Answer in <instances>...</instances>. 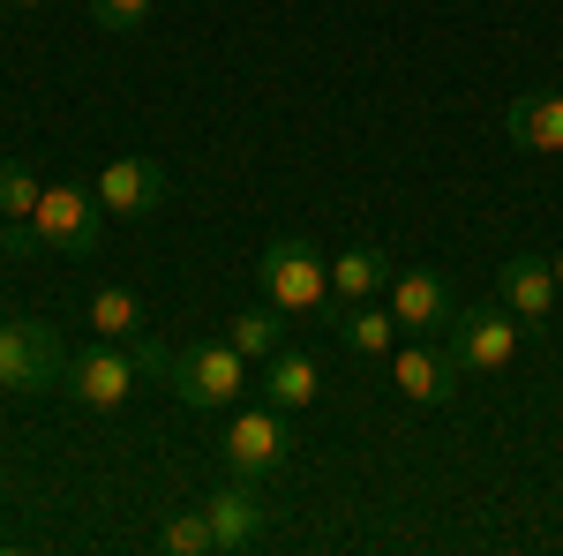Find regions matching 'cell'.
<instances>
[{
    "label": "cell",
    "mask_w": 563,
    "mask_h": 556,
    "mask_svg": "<svg viewBox=\"0 0 563 556\" xmlns=\"http://www.w3.org/2000/svg\"><path fill=\"white\" fill-rule=\"evenodd\" d=\"M90 196L106 204V218H151L158 204H166V166H158V159H143V151H121V159H106V166H98Z\"/></svg>",
    "instance_id": "obj_8"
},
{
    "label": "cell",
    "mask_w": 563,
    "mask_h": 556,
    "mask_svg": "<svg viewBox=\"0 0 563 556\" xmlns=\"http://www.w3.org/2000/svg\"><path fill=\"white\" fill-rule=\"evenodd\" d=\"M256 279H263V301H271V308H286V316H323V308H331V257H323V249H308L301 233L263 241Z\"/></svg>",
    "instance_id": "obj_2"
},
{
    "label": "cell",
    "mask_w": 563,
    "mask_h": 556,
    "mask_svg": "<svg viewBox=\"0 0 563 556\" xmlns=\"http://www.w3.org/2000/svg\"><path fill=\"white\" fill-rule=\"evenodd\" d=\"M556 271L549 257H511L504 263V308L519 316V331H549V316H556Z\"/></svg>",
    "instance_id": "obj_12"
},
{
    "label": "cell",
    "mask_w": 563,
    "mask_h": 556,
    "mask_svg": "<svg viewBox=\"0 0 563 556\" xmlns=\"http://www.w3.org/2000/svg\"><path fill=\"white\" fill-rule=\"evenodd\" d=\"M151 8H158V0H90V23H98L106 39H129V31L151 23Z\"/></svg>",
    "instance_id": "obj_21"
},
{
    "label": "cell",
    "mask_w": 563,
    "mask_h": 556,
    "mask_svg": "<svg viewBox=\"0 0 563 556\" xmlns=\"http://www.w3.org/2000/svg\"><path fill=\"white\" fill-rule=\"evenodd\" d=\"M504 129H511L519 151H541V159L563 151V90H526V98H511Z\"/></svg>",
    "instance_id": "obj_14"
},
{
    "label": "cell",
    "mask_w": 563,
    "mask_h": 556,
    "mask_svg": "<svg viewBox=\"0 0 563 556\" xmlns=\"http://www.w3.org/2000/svg\"><path fill=\"white\" fill-rule=\"evenodd\" d=\"M38 196H45V181L23 159H0V218H31L38 211Z\"/></svg>",
    "instance_id": "obj_20"
},
{
    "label": "cell",
    "mask_w": 563,
    "mask_h": 556,
    "mask_svg": "<svg viewBox=\"0 0 563 556\" xmlns=\"http://www.w3.org/2000/svg\"><path fill=\"white\" fill-rule=\"evenodd\" d=\"M549 271H556V294H563V257H549Z\"/></svg>",
    "instance_id": "obj_23"
},
{
    "label": "cell",
    "mask_w": 563,
    "mask_h": 556,
    "mask_svg": "<svg viewBox=\"0 0 563 556\" xmlns=\"http://www.w3.org/2000/svg\"><path fill=\"white\" fill-rule=\"evenodd\" d=\"M0 504H8V481H0Z\"/></svg>",
    "instance_id": "obj_25"
},
{
    "label": "cell",
    "mask_w": 563,
    "mask_h": 556,
    "mask_svg": "<svg viewBox=\"0 0 563 556\" xmlns=\"http://www.w3.org/2000/svg\"><path fill=\"white\" fill-rule=\"evenodd\" d=\"M225 339L241 346L249 361H271V353L286 346V308H271V301H256V308H241V316L225 324Z\"/></svg>",
    "instance_id": "obj_18"
},
{
    "label": "cell",
    "mask_w": 563,
    "mask_h": 556,
    "mask_svg": "<svg viewBox=\"0 0 563 556\" xmlns=\"http://www.w3.org/2000/svg\"><path fill=\"white\" fill-rule=\"evenodd\" d=\"M166 391H174L180 406H196V414H225V406H241V391H249V353L233 339L180 346L174 369H166Z\"/></svg>",
    "instance_id": "obj_3"
},
{
    "label": "cell",
    "mask_w": 563,
    "mask_h": 556,
    "mask_svg": "<svg viewBox=\"0 0 563 556\" xmlns=\"http://www.w3.org/2000/svg\"><path fill=\"white\" fill-rule=\"evenodd\" d=\"M0 8H8V15H23V8H45V0H0Z\"/></svg>",
    "instance_id": "obj_22"
},
{
    "label": "cell",
    "mask_w": 563,
    "mask_h": 556,
    "mask_svg": "<svg viewBox=\"0 0 563 556\" xmlns=\"http://www.w3.org/2000/svg\"><path fill=\"white\" fill-rule=\"evenodd\" d=\"M60 369H68V353L45 316H0V391L45 399V391H60Z\"/></svg>",
    "instance_id": "obj_4"
},
{
    "label": "cell",
    "mask_w": 563,
    "mask_h": 556,
    "mask_svg": "<svg viewBox=\"0 0 563 556\" xmlns=\"http://www.w3.org/2000/svg\"><path fill=\"white\" fill-rule=\"evenodd\" d=\"M0 316H8V286H0Z\"/></svg>",
    "instance_id": "obj_24"
},
{
    "label": "cell",
    "mask_w": 563,
    "mask_h": 556,
    "mask_svg": "<svg viewBox=\"0 0 563 556\" xmlns=\"http://www.w3.org/2000/svg\"><path fill=\"white\" fill-rule=\"evenodd\" d=\"M286 459H294V414H278V406H241V414L225 422V473L271 481V473H286Z\"/></svg>",
    "instance_id": "obj_7"
},
{
    "label": "cell",
    "mask_w": 563,
    "mask_h": 556,
    "mask_svg": "<svg viewBox=\"0 0 563 556\" xmlns=\"http://www.w3.org/2000/svg\"><path fill=\"white\" fill-rule=\"evenodd\" d=\"M323 316H331V331H339L353 353H368V361L398 346V316H390V301H384V308H376V301H331Z\"/></svg>",
    "instance_id": "obj_15"
},
{
    "label": "cell",
    "mask_w": 563,
    "mask_h": 556,
    "mask_svg": "<svg viewBox=\"0 0 563 556\" xmlns=\"http://www.w3.org/2000/svg\"><path fill=\"white\" fill-rule=\"evenodd\" d=\"M384 294V249H368V241H353L331 257V301H376Z\"/></svg>",
    "instance_id": "obj_17"
},
{
    "label": "cell",
    "mask_w": 563,
    "mask_h": 556,
    "mask_svg": "<svg viewBox=\"0 0 563 556\" xmlns=\"http://www.w3.org/2000/svg\"><path fill=\"white\" fill-rule=\"evenodd\" d=\"M316 391H323V377H316V361H308L301 346H278V353L263 361V406H278V414H308Z\"/></svg>",
    "instance_id": "obj_13"
},
{
    "label": "cell",
    "mask_w": 563,
    "mask_h": 556,
    "mask_svg": "<svg viewBox=\"0 0 563 556\" xmlns=\"http://www.w3.org/2000/svg\"><path fill=\"white\" fill-rule=\"evenodd\" d=\"M390 316H398V339H443L459 301L443 286V271H398L390 279Z\"/></svg>",
    "instance_id": "obj_10"
},
{
    "label": "cell",
    "mask_w": 563,
    "mask_h": 556,
    "mask_svg": "<svg viewBox=\"0 0 563 556\" xmlns=\"http://www.w3.org/2000/svg\"><path fill=\"white\" fill-rule=\"evenodd\" d=\"M519 339H526L519 316L496 301V308H459L451 331H443V353L459 361V377H496V369H511Z\"/></svg>",
    "instance_id": "obj_6"
},
{
    "label": "cell",
    "mask_w": 563,
    "mask_h": 556,
    "mask_svg": "<svg viewBox=\"0 0 563 556\" xmlns=\"http://www.w3.org/2000/svg\"><path fill=\"white\" fill-rule=\"evenodd\" d=\"M390 384L413 406H451L459 399V361L443 353V339H406V346H390Z\"/></svg>",
    "instance_id": "obj_11"
},
{
    "label": "cell",
    "mask_w": 563,
    "mask_h": 556,
    "mask_svg": "<svg viewBox=\"0 0 563 556\" xmlns=\"http://www.w3.org/2000/svg\"><path fill=\"white\" fill-rule=\"evenodd\" d=\"M84 324L98 331V339H143V331H151V316H143V294H135V286H98V294L84 301Z\"/></svg>",
    "instance_id": "obj_16"
},
{
    "label": "cell",
    "mask_w": 563,
    "mask_h": 556,
    "mask_svg": "<svg viewBox=\"0 0 563 556\" xmlns=\"http://www.w3.org/2000/svg\"><path fill=\"white\" fill-rule=\"evenodd\" d=\"M166 369H174V353L151 339H98L90 353H76L68 369H60V391L84 406V414H113V406H129L135 384H166Z\"/></svg>",
    "instance_id": "obj_1"
},
{
    "label": "cell",
    "mask_w": 563,
    "mask_h": 556,
    "mask_svg": "<svg viewBox=\"0 0 563 556\" xmlns=\"http://www.w3.org/2000/svg\"><path fill=\"white\" fill-rule=\"evenodd\" d=\"M203 512H211V534L225 556L256 549L263 534H271V497H263V481H249V473H233L218 497H203Z\"/></svg>",
    "instance_id": "obj_9"
},
{
    "label": "cell",
    "mask_w": 563,
    "mask_h": 556,
    "mask_svg": "<svg viewBox=\"0 0 563 556\" xmlns=\"http://www.w3.org/2000/svg\"><path fill=\"white\" fill-rule=\"evenodd\" d=\"M158 549H166V556H203V549H218V534H211V512L196 504V512L166 519V526H158Z\"/></svg>",
    "instance_id": "obj_19"
},
{
    "label": "cell",
    "mask_w": 563,
    "mask_h": 556,
    "mask_svg": "<svg viewBox=\"0 0 563 556\" xmlns=\"http://www.w3.org/2000/svg\"><path fill=\"white\" fill-rule=\"evenodd\" d=\"M31 226H38L45 257H60V263H90V257H98V241H106V204L90 196L84 181H68V188H45V196H38Z\"/></svg>",
    "instance_id": "obj_5"
}]
</instances>
